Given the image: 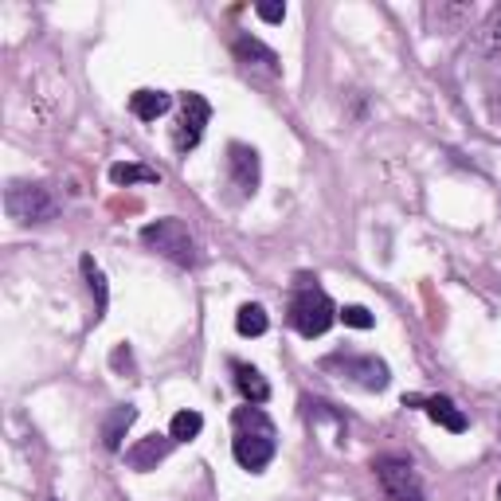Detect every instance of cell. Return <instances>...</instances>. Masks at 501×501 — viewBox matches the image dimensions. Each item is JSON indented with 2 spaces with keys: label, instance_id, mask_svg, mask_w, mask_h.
I'll return each mask as SVG.
<instances>
[{
  "label": "cell",
  "instance_id": "cell-1",
  "mask_svg": "<svg viewBox=\"0 0 501 501\" xmlns=\"http://www.w3.org/2000/svg\"><path fill=\"white\" fill-rule=\"evenodd\" d=\"M231 427H235V439H231V455L235 463L243 470H251V474H259V470L271 466L274 450H279V431L267 419V411L263 408H239L231 416Z\"/></svg>",
  "mask_w": 501,
  "mask_h": 501
},
{
  "label": "cell",
  "instance_id": "cell-2",
  "mask_svg": "<svg viewBox=\"0 0 501 501\" xmlns=\"http://www.w3.org/2000/svg\"><path fill=\"white\" fill-rule=\"evenodd\" d=\"M290 326L302 333V337H321V333H329V326L337 321V306H333V298L321 287H313L310 279H302V287L294 290L290 298Z\"/></svg>",
  "mask_w": 501,
  "mask_h": 501
},
{
  "label": "cell",
  "instance_id": "cell-3",
  "mask_svg": "<svg viewBox=\"0 0 501 501\" xmlns=\"http://www.w3.org/2000/svg\"><path fill=\"white\" fill-rule=\"evenodd\" d=\"M141 243L157 255H165L169 263H176V267H196L200 263V251H196V239L189 235V228H184L181 220H153L141 228Z\"/></svg>",
  "mask_w": 501,
  "mask_h": 501
},
{
  "label": "cell",
  "instance_id": "cell-4",
  "mask_svg": "<svg viewBox=\"0 0 501 501\" xmlns=\"http://www.w3.org/2000/svg\"><path fill=\"white\" fill-rule=\"evenodd\" d=\"M321 368L333 376L349 380V384L365 388V392H384L392 384V368L380 357H357V352H333L321 360Z\"/></svg>",
  "mask_w": 501,
  "mask_h": 501
},
{
  "label": "cell",
  "instance_id": "cell-5",
  "mask_svg": "<svg viewBox=\"0 0 501 501\" xmlns=\"http://www.w3.org/2000/svg\"><path fill=\"white\" fill-rule=\"evenodd\" d=\"M4 208L16 223H47L55 220V196L47 184H32V181H12L4 192Z\"/></svg>",
  "mask_w": 501,
  "mask_h": 501
},
{
  "label": "cell",
  "instance_id": "cell-6",
  "mask_svg": "<svg viewBox=\"0 0 501 501\" xmlns=\"http://www.w3.org/2000/svg\"><path fill=\"white\" fill-rule=\"evenodd\" d=\"M372 470H376L388 501H424V482H419V470L411 466V458L380 455L376 463H372Z\"/></svg>",
  "mask_w": 501,
  "mask_h": 501
},
{
  "label": "cell",
  "instance_id": "cell-7",
  "mask_svg": "<svg viewBox=\"0 0 501 501\" xmlns=\"http://www.w3.org/2000/svg\"><path fill=\"white\" fill-rule=\"evenodd\" d=\"M212 122V106H208V98L204 94H181V114H176V125H173V145L181 153H189L200 145V137H204V125Z\"/></svg>",
  "mask_w": 501,
  "mask_h": 501
},
{
  "label": "cell",
  "instance_id": "cell-8",
  "mask_svg": "<svg viewBox=\"0 0 501 501\" xmlns=\"http://www.w3.org/2000/svg\"><path fill=\"white\" fill-rule=\"evenodd\" d=\"M231 55H235V63L243 67V71H251V75H263V78H279L282 75V63H279V55L271 52L263 39H255L251 32H243V36H235V44H231Z\"/></svg>",
  "mask_w": 501,
  "mask_h": 501
},
{
  "label": "cell",
  "instance_id": "cell-9",
  "mask_svg": "<svg viewBox=\"0 0 501 501\" xmlns=\"http://www.w3.org/2000/svg\"><path fill=\"white\" fill-rule=\"evenodd\" d=\"M228 176H231L235 189H239V196H255L259 192V181H263L259 153L243 141H231L228 145Z\"/></svg>",
  "mask_w": 501,
  "mask_h": 501
},
{
  "label": "cell",
  "instance_id": "cell-10",
  "mask_svg": "<svg viewBox=\"0 0 501 501\" xmlns=\"http://www.w3.org/2000/svg\"><path fill=\"white\" fill-rule=\"evenodd\" d=\"M173 447H176L173 435H145L141 443H133L130 450H125V463H130L137 474H149V470H157V463L169 458Z\"/></svg>",
  "mask_w": 501,
  "mask_h": 501
},
{
  "label": "cell",
  "instance_id": "cell-11",
  "mask_svg": "<svg viewBox=\"0 0 501 501\" xmlns=\"http://www.w3.org/2000/svg\"><path fill=\"white\" fill-rule=\"evenodd\" d=\"M404 404H424V411H427V416L435 419L439 427H447L450 435H463V431L470 427V424H466V416H463V408H458L450 396H427V400L411 396V400H404Z\"/></svg>",
  "mask_w": 501,
  "mask_h": 501
},
{
  "label": "cell",
  "instance_id": "cell-12",
  "mask_svg": "<svg viewBox=\"0 0 501 501\" xmlns=\"http://www.w3.org/2000/svg\"><path fill=\"white\" fill-rule=\"evenodd\" d=\"M133 419H137V408L133 404L110 408V416L102 419V447L106 450H122V439H125V431L133 427Z\"/></svg>",
  "mask_w": 501,
  "mask_h": 501
},
{
  "label": "cell",
  "instance_id": "cell-13",
  "mask_svg": "<svg viewBox=\"0 0 501 501\" xmlns=\"http://www.w3.org/2000/svg\"><path fill=\"white\" fill-rule=\"evenodd\" d=\"M235 388H239V396L247 400V404H255V408H263L271 400L267 376H263L255 365H235Z\"/></svg>",
  "mask_w": 501,
  "mask_h": 501
},
{
  "label": "cell",
  "instance_id": "cell-14",
  "mask_svg": "<svg viewBox=\"0 0 501 501\" xmlns=\"http://www.w3.org/2000/svg\"><path fill=\"white\" fill-rule=\"evenodd\" d=\"M173 98L165 91H133L130 94V114L141 117V122H157L161 114H169Z\"/></svg>",
  "mask_w": 501,
  "mask_h": 501
},
{
  "label": "cell",
  "instance_id": "cell-15",
  "mask_svg": "<svg viewBox=\"0 0 501 501\" xmlns=\"http://www.w3.org/2000/svg\"><path fill=\"white\" fill-rule=\"evenodd\" d=\"M110 181L117 189H130V184H161V173L145 169V165H133V161H117V165H110Z\"/></svg>",
  "mask_w": 501,
  "mask_h": 501
},
{
  "label": "cell",
  "instance_id": "cell-16",
  "mask_svg": "<svg viewBox=\"0 0 501 501\" xmlns=\"http://www.w3.org/2000/svg\"><path fill=\"white\" fill-rule=\"evenodd\" d=\"M235 329H239V337H263V333L271 329L267 310H263L259 302H247V306H239V313H235Z\"/></svg>",
  "mask_w": 501,
  "mask_h": 501
},
{
  "label": "cell",
  "instance_id": "cell-17",
  "mask_svg": "<svg viewBox=\"0 0 501 501\" xmlns=\"http://www.w3.org/2000/svg\"><path fill=\"white\" fill-rule=\"evenodd\" d=\"M83 274H86V287H91V294H94V321L106 313V302H110V290H106V274H102V267L91 259V255H83Z\"/></svg>",
  "mask_w": 501,
  "mask_h": 501
},
{
  "label": "cell",
  "instance_id": "cell-18",
  "mask_svg": "<svg viewBox=\"0 0 501 501\" xmlns=\"http://www.w3.org/2000/svg\"><path fill=\"white\" fill-rule=\"evenodd\" d=\"M200 431H204V416H200V411H176L173 424H169V435L176 439V443H192Z\"/></svg>",
  "mask_w": 501,
  "mask_h": 501
},
{
  "label": "cell",
  "instance_id": "cell-19",
  "mask_svg": "<svg viewBox=\"0 0 501 501\" xmlns=\"http://www.w3.org/2000/svg\"><path fill=\"white\" fill-rule=\"evenodd\" d=\"M482 44H486V52L489 55H501V4L489 12L486 20V28H482Z\"/></svg>",
  "mask_w": 501,
  "mask_h": 501
},
{
  "label": "cell",
  "instance_id": "cell-20",
  "mask_svg": "<svg viewBox=\"0 0 501 501\" xmlns=\"http://www.w3.org/2000/svg\"><path fill=\"white\" fill-rule=\"evenodd\" d=\"M337 318L345 321L349 329H372V326H376V318H372L365 306H345V310H337Z\"/></svg>",
  "mask_w": 501,
  "mask_h": 501
},
{
  "label": "cell",
  "instance_id": "cell-21",
  "mask_svg": "<svg viewBox=\"0 0 501 501\" xmlns=\"http://www.w3.org/2000/svg\"><path fill=\"white\" fill-rule=\"evenodd\" d=\"M255 12H259V20H267V24H282L287 20V4L282 0H259Z\"/></svg>",
  "mask_w": 501,
  "mask_h": 501
},
{
  "label": "cell",
  "instance_id": "cell-22",
  "mask_svg": "<svg viewBox=\"0 0 501 501\" xmlns=\"http://www.w3.org/2000/svg\"><path fill=\"white\" fill-rule=\"evenodd\" d=\"M489 110H494V122L501 125V78L494 83V98H489Z\"/></svg>",
  "mask_w": 501,
  "mask_h": 501
},
{
  "label": "cell",
  "instance_id": "cell-23",
  "mask_svg": "<svg viewBox=\"0 0 501 501\" xmlns=\"http://www.w3.org/2000/svg\"><path fill=\"white\" fill-rule=\"evenodd\" d=\"M110 365H114V368H130V349H125V345H122V349H114Z\"/></svg>",
  "mask_w": 501,
  "mask_h": 501
},
{
  "label": "cell",
  "instance_id": "cell-24",
  "mask_svg": "<svg viewBox=\"0 0 501 501\" xmlns=\"http://www.w3.org/2000/svg\"><path fill=\"white\" fill-rule=\"evenodd\" d=\"M497 501H501V486H497Z\"/></svg>",
  "mask_w": 501,
  "mask_h": 501
}]
</instances>
